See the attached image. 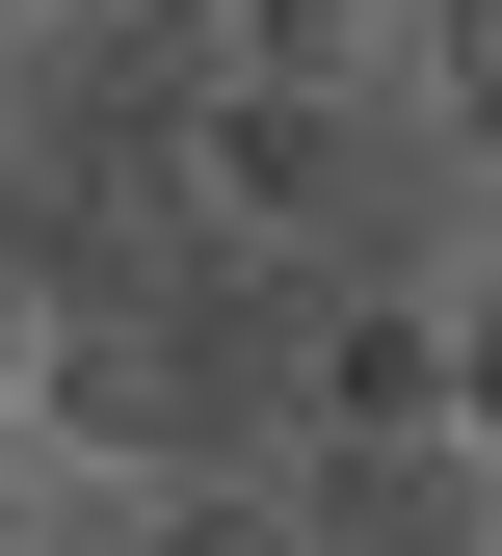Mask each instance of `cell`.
Listing matches in <instances>:
<instances>
[{
  "instance_id": "cell-5",
  "label": "cell",
  "mask_w": 502,
  "mask_h": 556,
  "mask_svg": "<svg viewBox=\"0 0 502 556\" xmlns=\"http://www.w3.org/2000/svg\"><path fill=\"white\" fill-rule=\"evenodd\" d=\"M0 556H80V477L53 451H0Z\"/></svg>"
},
{
  "instance_id": "cell-3",
  "label": "cell",
  "mask_w": 502,
  "mask_h": 556,
  "mask_svg": "<svg viewBox=\"0 0 502 556\" xmlns=\"http://www.w3.org/2000/svg\"><path fill=\"white\" fill-rule=\"evenodd\" d=\"M106 504V556H318V504L265 451H132V477H80Z\"/></svg>"
},
{
  "instance_id": "cell-2",
  "label": "cell",
  "mask_w": 502,
  "mask_h": 556,
  "mask_svg": "<svg viewBox=\"0 0 502 556\" xmlns=\"http://www.w3.org/2000/svg\"><path fill=\"white\" fill-rule=\"evenodd\" d=\"M132 213H159V265H344V213H371V132H344L318 80H132Z\"/></svg>"
},
{
  "instance_id": "cell-7",
  "label": "cell",
  "mask_w": 502,
  "mask_h": 556,
  "mask_svg": "<svg viewBox=\"0 0 502 556\" xmlns=\"http://www.w3.org/2000/svg\"><path fill=\"white\" fill-rule=\"evenodd\" d=\"M27 106H53V53H0V160H27Z\"/></svg>"
},
{
  "instance_id": "cell-6",
  "label": "cell",
  "mask_w": 502,
  "mask_h": 556,
  "mask_svg": "<svg viewBox=\"0 0 502 556\" xmlns=\"http://www.w3.org/2000/svg\"><path fill=\"white\" fill-rule=\"evenodd\" d=\"M80 27H106V0H0V53H80Z\"/></svg>"
},
{
  "instance_id": "cell-1",
  "label": "cell",
  "mask_w": 502,
  "mask_h": 556,
  "mask_svg": "<svg viewBox=\"0 0 502 556\" xmlns=\"http://www.w3.org/2000/svg\"><path fill=\"white\" fill-rule=\"evenodd\" d=\"M476 451V239L423 213L397 265H292V371H265V477Z\"/></svg>"
},
{
  "instance_id": "cell-4",
  "label": "cell",
  "mask_w": 502,
  "mask_h": 556,
  "mask_svg": "<svg viewBox=\"0 0 502 556\" xmlns=\"http://www.w3.org/2000/svg\"><path fill=\"white\" fill-rule=\"evenodd\" d=\"M344 27H371V0H185L211 80H318V106H344Z\"/></svg>"
}]
</instances>
